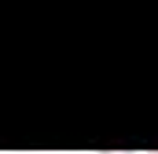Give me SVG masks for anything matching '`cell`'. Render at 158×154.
I'll return each mask as SVG.
<instances>
[{
    "instance_id": "7a4b0ae2",
    "label": "cell",
    "mask_w": 158,
    "mask_h": 154,
    "mask_svg": "<svg viewBox=\"0 0 158 154\" xmlns=\"http://www.w3.org/2000/svg\"><path fill=\"white\" fill-rule=\"evenodd\" d=\"M143 154H158V151H143Z\"/></svg>"
},
{
    "instance_id": "6da1fadb",
    "label": "cell",
    "mask_w": 158,
    "mask_h": 154,
    "mask_svg": "<svg viewBox=\"0 0 158 154\" xmlns=\"http://www.w3.org/2000/svg\"><path fill=\"white\" fill-rule=\"evenodd\" d=\"M99 154H129V151H99Z\"/></svg>"
}]
</instances>
